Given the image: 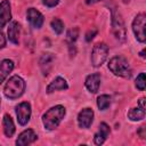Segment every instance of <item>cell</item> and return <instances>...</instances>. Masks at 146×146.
I'll return each instance as SVG.
<instances>
[{
	"instance_id": "cell-21",
	"label": "cell",
	"mask_w": 146,
	"mask_h": 146,
	"mask_svg": "<svg viewBox=\"0 0 146 146\" xmlns=\"http://www.w3.org/2000/svg\"><path fill=\"white\" fill-rule=\"evenodd\" d=\"M50 26L54 30V32L57 33V34H62L63 31H64V23L59 18H54L50 22Z\"/></svg>"
},
{
	"instance_id": "cell-29",
	"label": "cell",
	"mask_w": 146,
	"mask_h": 146,
	"mask_svg": "<svg viewBox=\"0 0 146 146\" xmlns=\"http://www.w3.org/2000/svg\"><path fill=\"white\" fill-rule=\"evenodd\" d=\"M98 1H100V0H86V3L87 5H94V3L98 2Z\"/></svg>"
},
{
	"instance_id": "cell-4",
	"label": "cell",
	"mask_w": 146,
	"mask_h": 146,
	"mask_svg": "<svg viewBox=\"0 0 146 146\" xmlns=\"http://www.w3.org/2000/svg\"><path fill=\"white\" fill-rule=\"evenodd\" d=\"M107 56H108V46L104 42L96 43L91 50V56H90L92 66L94 67L102 66L105 63Z\"/></svg>"
},
{
	"instance_id": "cell-3",
	"label": "cell",
	"mask_w": 146,
	"mask_h": 146,
	"mask_svg": "<svg viewBox=\"0 0 146 146\" xmlns=\"http://www.w3.org/2000/svg\"><path fill=\"white\" fill-rule=\"evenodd\" d=\"M25 88H26V84L24 79L18 75H13L7 81L3 88V94L9 99H17L24 94Z\"/></svg>"
},
{
	"instance_id": "cell-2",
	"label": "cell",
	"mask_w": 146,
	"mask_h": 146,
	"mask_svg": "<svg viewBox=\"0 0 146 146\" xmlns=\"http://www.w3.org/2000/svg\"><path fill=\"white\" fill-rule=\"evenodd\" d=\"M108 70L116 76L123 79H130L132 75V70L128 60L122 56H114L108 62Z\"/></svg>"
},
{
	"instance_id": "cell-19",
	"label": "cell",
	"mask_w": 146,
	"mask_h": 146,
	"mask_svg": "<svg viewBox=\"0 0 146 146\" xmlns=\"http://www.w3.org/2000/svg\"><path fill=\"white\" fill-rule=\"evenodd\" d=\"M128 117L131 121H140L145 119V110H141L140 107H133L128 112Z\"/></svg>"
},
{
	"instance_id": "cell-6",
	"label": "cell",
	"mask_w": 146,
	"mask_h": 146,
	"mask_svg": "<svg viewBox=\"0 0 146 146\" xmlns=\"http://www.w3.org/2000/svg\"><path fill=\"white\" fill-rule=\"evenodd\" d=\"M145 25H146V15L144 13H139L132 21V32L136 39L139 42H145Z\"/></svg>"
},
{
	"instance_id": "cell-14",
	"label": "cell",
	"mask_w": 146,
	"mask_h": 146,
	"mask_svg": "<svg viewBox=\"0 0 146 146\" xmlns=\"http://www.w3.org/2000/svg\"><path fill=\"white\" fill-rule=\"evenodd\" d=\"M7 34H8V39L10 42H13L14 44H18L19 42V34H21V25L18 22L13 21L10 22L8 30H7Z\"/></svg>"
},
{
	"instance_id": "cell-25",
	"label": "cell",
	"mask_w": 146,
	"mask_h": 146,
	"mask_svg": "<svg viewBox=\"0 0 146 146\" xmlns=\"http://www.w3.org/2000/svg\"><path fill=\"white\" fill-rule=\"evenodd\" d=\"M6 36H5V34L2 33V32H0V50L1 49H3L5 47H6Z\"/></svg>"
},
{
	"instance_id": "cell-22",
	"label": "cell",
	"mask_w": 146,
	"mask_h": 146,
	"mask_svg": "<svg viewBox=\"0 0 146 146\" xmlns=\"http://www.w3.org/2000/svg\"><path fill=\"white\" fill-rule=\"evenodd\" d=\"M136 88L140 91H144L145 90V87H146V78H145V73L141 72L139 73V75L137 76L136 79V83H135Z\"/></svg>"
},
{
	"instance_id": "cell-15",
	"label": "cell",
	"mask_w": 146,
	"mask_h": 146,
	"mask_svg": "<svg viewBox=\"0 0 146 146\" xmlns=\"http://www.w3.org/2000/svg\"><path fill=\"white\" fill-rule=\"evenodd\" d=\"M66 89H68V84L66 80L62 76H57L47 86V94H52L55 91L66 90Z\"/></svg>"
},
{
	"instance_id": "cell-20",
	"label": "cell",
	"mask_w": 146,
	"mask_h": 146,
	"mask_svg": "<svg viewBox=\"0 0 146 146\" xmlns=\"http://www.w3.org/2000/svg\"><path fill=\"white\" fill-rule=\"evenodd\" d=\"M111 105V96L108 95H100L97 98V107L100 111H105Z\"/></svg>"
},
{
	"instance_id": "cell-10",
	"label": "cell",
	"mask_w": 146,
	"mask_h": 146,
	"mask_svg": "<svg viewBox=\"0 0 146 146\" xmlns=\"http://www.w3.org/2000/svg\"><path fill=\"white\" fill-rule=\"evenodd\" d=\"M36 139H38V135L34 132V130L26 129L18 135V137L16 139V145L17 146H26V145L34 143Z\"/></svg>"
},
{
	"instance_id": "cell-1",
	"label": "cell",
	"mask_w": 146,
	"mask_h": 146,
	"mask_svg": "<svg viewBox=\"0 0 146 146\" xmlns=\"http://www.w3.org/2000/svg\"><path fill=\"white\" fill-rule=\"evenodd\" d=\"M66 114V108L63 105H56L50 107L42 115V124L47 130H55Z\"/></svg>"
},
{
	"instance_id": "cell-9",
	"label": "cell",
	"mask_w": 146,
	"mask_h": 146,
	"mask_svg": "<svg viewBox=\"0 0 146 146\" xmlns=\"http://www.w3.org/2000/svg\"><path fill=\"white\" fill-rule=\"evenodd\" d=\"M26 18L34 29H41L43 25V15L35 8H29L26 11Z\"/></svg>"
},
{
	"instance_id": "cell-28",
	"label": "cell",
	"mask_w": 146,
	"mask_h": 146,
	"mask_svg": "<svg viewBox=\"0 0 146 146\" xmlns=\"http://www.w3.org/2000/svg\"><path fill=\"white\" fill-rule=\"evenodd\" d=\"M138 135L141 137V138H145V125H141L139 128V131H138Z\"/></svg>"
},
{
	"instance_id": "cell-30",
	"label": "cell",
	"mask_w": 146,
	"mask_h": 146,
	"mask_svg": "<svg viewBox=\"0 0 146 146\" xmlns=\"http://www.w3.org/2000/svg\"><path fill=\"white\" fill-rule=\"evenodd\" d=\"M144 54H145V49H143V50L140 51V57H143V58H145V55H144Z\"/></svg>"
},
{
	"instance_id": "cell-23",
	"label": "cell",
	"mask_w": 146,
	"mask_h": 146,
	"mask_svg": "<svg viewBox=\"0 0 146 146\" xmlns=\"http://www.w3.org/2000/svg\"><path fill=\"white\" fill-rule=\"evenodd\" d=\"M78 35H79V29H78V27L71 29V30L67 32V36H66L68 44H74L75 40L78 39Z\"/></svg>"
},
{
	"instance_id": "cell-17",
	"label": "cell",
	"mask_w": 146,
	"mask_h": 146,
	"mask_svg": "<svg viewBox=\"0 0 146 146\" xmlns=\"http://www.w3.org/2000/svg\"><path fill=\"white\" fill-rule=\"evenodd\" d=\"M54 59L55 57L52 56V54H43L40 58V68L42 71V74L43 75H48L49 74V71L52 66V63H54Z\"/></svg>"
},
{
	"instance_id": "cell-24",
	"label": "cell",
	"mask_w": 146,
	"mask_h": 146,
	"mask_svg": "<svg viewBox=\"0 0 146 146\" xmlns=\"http://www.w3.org/2000/svg\"><path fill=\"white\" fill-rule=\"evenodd\" d=\"M58 2H59V0H42V3L48 8H52V7L57 6Z\"/></svg>"
},
{
	"instance_id": "cell-26",
	"label": "cell",
	"mask_w": 146,
	"mask_h": 146,
	"mask_svg": "<svg viewBox=\"0 0 146 146\" xmlns=\"http://www.w3.org/2000/svg\"><path fill=\"white\" fill-rule=\"evenodd\" d=\"M96 33H97V31H96V30H94L92 32H90V31H89V32L86 34V40H87V41H90L91 39H94V36L96 35Z\"/></svg>"
},
{
	"instance_id": "cell-16",
	"label": "cell",
	"mask_w": 146,
	"mask_h": 146,
	"mask_svg": "<svg viewBox=\"0 0 146 146\" xmlns=\"http://www.w3.org/2000/svg\"><path fill=\"white\" fill-rule=\"evenodd\" d=\"M14 66L15 64L11 59L5 58L0 62V84L7 79L9 73H11V71L14 70Z\"/></svg>"
},
{
	"instance_id": "cell-5",
	"label": "cell",
	"mask_w": 146,
	"mask_h": 146,
	"mask_svg": "<svg viewBox=\"0 0 146 146\" xmlns=\"http://www.w3.org/2000/svg\"><path fill=\"white\" fill-rule=\"evenodd\" d=\"M112 32L117 41L123 42L125 40L127 34H125L124 22H123L121 14L115 9L112 10Z\"/></svg>"
},
{
	"instance_id": "cell-31",
	"label": "cell",
	"mask_w": 146,
	"mask_h": 146,
	"mask_svg": "<svg viewBox=\"0 0 146 146\" xmlns=\"http://www.w3.org/2000/svg\"><path fill=\"white\" fill-rule=\"evenodd\" d=\"M0 105H1V99H0Z\"/></svg>"
},
{
	"instance_id": "cell-18",
	"label": "cell",
	"mask_w": 146,
	"mask_h": 146,
	"mask_svg": "<svg viewBox=\"0 0 146 146\" xmlns=\"http://www.w3.org/2000/svg\"><path fill=\"white\" fill-rule=\"evenodd\" d=\"M2 127H3V132L6 135V137L10 138L14 136L15 133V124H14V121L11 119V116L9 114H5L3 115V119H2Z\"/></svg>"
},
{
	"instance_id": "cell-11",
	"label": "cell",
	"mask_w": 146,
	"mask_h": 146,
	"mask_svg": "<svg viewBox=\"0 0 146 146\" xmlns=\"http://www.w3.org/2000/svg\"><path fill=\"white\" fill-rule=\"evenodd\" d=\"M11 21V6L9 0L0 2V29Z\"/></svg>"
},
{
	"instance_id": "cell-12",
	"label": "cell",
	"mask_w": 146,
	"mask_h": 146,
	"mask_svg": "<svg viewBox=\"0 0 146 146\" xmlns=\"http://www.w3.org/2000/svg\"><path fill=\"white\" fill-rule=\"evenodd\" d=\"M100 80H102V76H100L99 73H91V74H89V75L86 78V80H84V86H86V88L88 89L89 92L96 94V92L99 90Z\"/></svg>"
},
{
	"instance_id": "cell-27",
	"label": "cell",
	"mask_w": 146,
	"mask_h": 146,
	"mask_svg": "<svg viewBox=\"0 0 146 146\" xmlns=\"http://www.w3.org/2000/svg\"><path fill=\"white\" fill-rule=\"evenodd\" d=\"M138 107H140L141 110H145V97L139 98V100H138Z\"/></svg>"
},
{
	"instance_id": "cell-13",
	"label": "cell",
	"mask_w": 146,
	"mask_h": 146,
	"mask_svg": "<svg viewBox=\"0 0 146 146\" xmlns=\"http://www.w3.org/2000/svg\"><path fill=\"white\" fill-rule=\"evenodd\" d=\"M111 133V129L110 125L106 122H102L99 124V128L97 130V132L94 135V143L95 145H102L104 144V141L107 139V137Z\"/></svg>"
},
{
	"instance_id": "cell-8",
	"label": "cell",
	"mask_w": 146,
	"mask_h": 146,
	"mask_svg": "<svg viewBox=\"0 0 146 146\" xmlns=\"http://www.w3.org/2000/svg\"><path fill=\"white\" fill-rule=\"evenodd\" d=\"M94 111L90 107L81 110L78 114V124L81 129H88L94 122Z\"/></svg>"
},
{
	"instance_id": "cell-7",
	"label": "cell",
	"mask_w": 146,
	"mask_h": 146,
	"mask_svg": "<svg viewBox=\"0 0 146 146\" xmlns=\"http://www.w3.org/2000/svg\"><path fill=\"white\" fill-rule=\"evenodd\" d=\"M16 116H17V121L21 125H26L31 119V114H32V108H31V104L27 102H22L16 106Z\"/></svg>"
}]
</instances>
